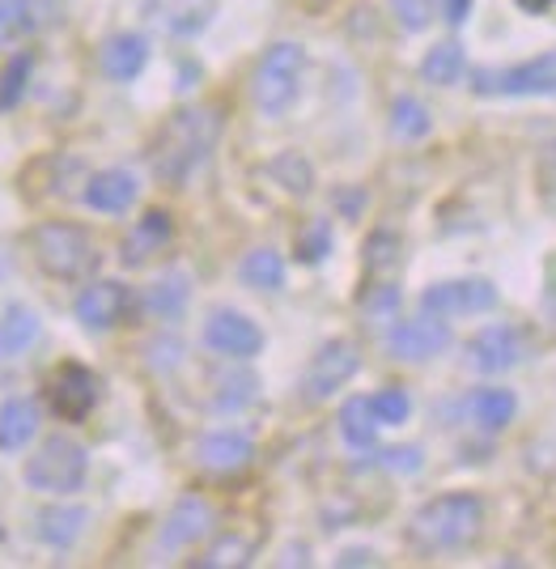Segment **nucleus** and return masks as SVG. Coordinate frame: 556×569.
I'll return each mask as SVG.
<instances>
[{
  "label": "nucleus",
  "mask_w": 556,
  "mask_h": 569,
  "mask_svg": "<svg viewBox=\"0 0 556 569\" xmlns=\"http://www.w3.org/2000/svg\"><path fill=\"white\" fill-rule=\"evenodd\" d=\"M251 557H255V548L251 540H239V536H225L209 557H204V566H251Z\"/></svg>",
  "instance_id": "36"
},
{
  "label": "nucleus",
  "mask_w": 556,
  "mask_h": 569,
  "mask_svg": "<svg viewBox=\"0 0 556 569\" xmlns=\"http://www.w3.org/2000/svg\"><path fill=\"white\" fill-rule=\"evenodd\" d=\"M362 307L370 319H383V315H391V310L400 307V289L395 284H370L362 293Z\"/></svg>",
  "instance_id": "37"
},
{
  "label": "nucleus",
  "mask_w": 556,
  "mask_h": 569,
  "mask_svg": "<svg viewBox=\"0 0 556 569\" xmlns=\"http://www.w3.org/2000/svg\"><path fill=\"white\" fill-rule=\"evenodd\" d=\"M272 179H281V188H290L293 196H306L311 183H315L311 162H306L302 153H281V158L272 162Z\"/></svg>",
  "instance_id": "30"
},
{
  "label": "nucleus",
  "mask_w": 556,
  "mask_h": 569,
  "mask_svg": "<svg viewBox=\"0 0 556 569\" xmlns=\"http://www.w3.org/2000/svg\"><path fill=\"white\" fill-rule=\"evenodd\" d=\"M340 433H344V442H348L353 451H370V447H374V438H378V417H374V408H370L365 396L344 400V408H340Z\"/></svg>",
  "instance_id": "21"
},
{
  "label": "nucleus",
  "mask_w": 556,
  "mask_h": 569,
  "mask_svg": "<svg viewBox=\"0 0 556 569\" xmlns=\"http://www.w3.org/2000/svg\"><path fill=\"white\" fill-rule=\"evenodd\" d=\"M73 310H77V323H81V328L107 332V328L120 323L123 310H128V289H123L120 281H98L77 298Z\"/></svg>",
  "instance_id": "13"
},
{
  "label": "nucleus",
  "mask_w": 556,
  "mask_h": 569,
  "mask_svg": "<svg viewBox=\"0 0 556 569\" xmlns=\"http://www.w3.org/2000/svg\"><path fill=\"white\" fill-rule=\"evenodd\" d=\"M467 353H472V366H476V370L502 375V370H514V366L527 357V340H523L518 328H509V323H493V328H484V332L472 336Z\"/></svg>",
  "instance_id": "11"
},
{
  "label": "nucleus",
  "mask_w": 556,
  "mask_h": 569,
  "mask_svg": "<svg viewBox=\"0 0 556 569\" xmlns=\"http://www.w3.org/2000/svg\"><path fill=\"white\" fill-rule=\"evenodd\" d=\"M370 408H374L378 426H404V421H408V412H412V400L400 391V387H387V391L370 396Z\"/></svg>",
  "instance_id": "32"
},
{
  "label": "nucleus",
  "mask_w": 556,
  "mask_h": 569,
  "mask_svg": "<svg viewBox=\"0 0 556 569\" xmlns=\"http://www.w3.org/2000/svg\"><path fill=\"white\" fill-rule=\"evenodd\" d=\"M497 307V284L484 277H467V281H437L421 293V310L437 315V319H459V315H484Z\"/></svg>",
  "instance_id": "7"
},
{
  "label": "nucleus",
  "mask_w": 556,
  "mask_h": 569,
  "mask_svg": "<svg viewBox=\"0 0 556 569\" xmlns=\"http://www.w3.org/2000/svg\"><path fill=\"white\" fill-rule=\"evenodd\" d=\"M518 9H527V13H548L556 0H514Z\"/></svg>",
  "instance_id": "41"
},
{
  "label": "nucleus",
  "mask_w": 556,
  "mask_h": 569,
  "mask_svg": "<svg viewBox=\"0 0 556 569\" xmlns=\"http://www.w3.org/2000/svg\"><path fill=\"white\" fill-rule=\"evenodd\" d=\"M476 94H506V98H548L556 94V51H544L527 64L514 69H476L472 72Z\"/></svg>",
  "instance_id": "6"
},
{
  "label": "nucleus",
  "mask_w": 556,
  "mask_h": 569,
  "mask_svg": "<svg viewBox=\"0 0 556 569\" xmlns=\"http://www.w3.org/2000/svg\"><path fill=\"white\" fill-rule=\"evenodd\" d=\"M362 370V353H357V345L353 340H327L315 357H311V366H306V400H327V396H336L344 382L353 379Z\"/></svg>",
  "instance_id": "8"
},
{
  "label": "nucleus",
  "mask_w": 556,
  "mask_h": 569,
  "mask_svg": "<svg viewBox=\"0 0 556 569\" xmlns=\"http://www.w3.org/2000/svg\"><path fill=\"white\" fill-rule=\"evenodd\" d=\"M251 455H255V447H251V438H242V433H204L200 438V447H195V459L209 468V472H242L246 463H251Z\"/></svg>",
  "instance_id": "16"
},
{
  "label": "nucleus",
  "mask_w": 556,
  "mask_h": 569,
  "mask_svg": "<svg viewBox=\"0 0 556 569\" xmlns=\"http://www.w3.org/2000/svg\"><path fill=\"white\" fill-rule=\"evenodd\" d=\"M39 340V315L26 307H9L0 319V361L26 353Z\"/></svg>",
  "instance_id": "22"
},
{
  "label": "nucleus",
  "mask_w": 556,
  "mask_h": 569,
  "mask_svg": "<svg viewBox=\"0 0 556 569\" xmlns=\"http://www.w3.org/2000/svg\"><path fill=\"white\" fill-rule=\"evenodd\" d=\"M239 277H242V284L272 293V289L285 284V260H281L272 247H260V251H251V256L239 263Z\"/></svg>",
  "instance_id": "25"
},
{
  "label": "nucleus",
  "mask_w": 556,
  "mask_h": 569,
  "mask_svg": "<svg viewBox=\"0 0 556 569\" xmlns=\"http://www.w3.org/2000/svg\"><path fill=\"white\" fill-rule=\"evenodd\" d=\"M213 9H218V0H149V18L179 39L200 34L213 22Z\"/></svg>",
  "instance_id": "14"
},
{
  "label": "nucleus",
  "mask_w": 556,
  "mask_h": 569,
  "mask_svg": "<svg viewBox=\"0 0 556 569\" xmlns=\"http://www.w3.org/2000/svg\"><path fill=\"white\" fill-rule=\"evenodd\" d=\"M514 412H518V400H514V391H506V387H484V391L472 396V417L484 429H506L514 421Z\"/></svg>",
  "instance_id": "24"
},
{
  "label": "nucleus",
  "mask_w": 556,
  "mask_h": 569,
  "mask_svg": "<svg viewBox=\"0 0 556 569\" xmlns=\"http://www.w3.org/2000/svg\"><path fill=\"white\" fill-rule=\"evenodd\" d=\"M221 141V111L218 107H183L162 123L149 149V167L166 188H183L195 170L213 158Z\"/></svg>",
  "instance_id": "1"
},
{
  "label": "nucleus",
  "mask_w": 556,
  "mask_h": 569,
  "mask_svg": "<svg viewBox=\"0 0 556 569\" xmlns=\"http://www.w3.org/2000/svg\"><path fill=\"white\" fill-rule=\"evenodd\" d=\"M26 77H30V56H13L4 72H0V111H9V107H18V98L26 94Z\"/></svg>",
  "instance_id": "31"
},
{
  "label": "nucleus",
  "mask_w": 556,
  "mask_h": 569,
  "mask_svg": "<svg viewBox=\"0 0 556 569\" xmlns=\"http://www.w3.org/2000/svg\"><path fill=\"white\" fill-rule=\"evenodd\" d=\"M421 77L429 81V86H455L463 77V48L455 39H446V43H437L429 48V56L421 60Z\"/></svg>",
  "instance_id": "26"
},
{
  "label": "nucleus",
  "mask_w": 556,
  "mask_h": 569,
  "mask_svg": "<svg viewBox=\"0 0 556 569\" xmlns=\"http://www.w3.org/2000/svg\"><path fill=\"white\" fill-rule=\"evenodd\" d=\"M213 527V510H209V501L200 498H183L174 510H170L166 527H162V548H188L195 545L204 531Z\"/></svg>",
  "instance_id": "18"
},
{
  "label": "nucleus",
  "mask_w": 556,
  "mask_h": 569,
  "mask_svg": "<svg viewBox=\"0 0 556 569\" xmlns=\"http://www.w3.org/2000/svg\"><path fill=\"white\" fill-rule=\"evenodd\" d=\"M302 72H306V51L297 43H276V48L264 51L260 69H255V81H251V98L264 116H285L293 107V98L302 90Z\"/></svg>",
  "instance_id": "3"
},
{
  "label": "nucleus",
  "mask_w": 556,
  "mask_h": 569,
  "mask_svg": "<svg viewBox=\"0 0 556 569\" xmlns=\"http://www.w3.org/2000/svg\"><path fill=\"white\" fill-rule=\"evenodd\" d=\"M204 345L221 357H255L264 349V332L239 310H218L204 323Z\"/></svg>",
  "instance_id": "12"
},
{
  "label": "nucleus",
  "mask_w": 556,
  "mask_h": 569,
  "mask_svg": "<svg viewBox=\"0 0 556 569\" xmlns=\"http://www.w3.org/2000/svg\"><path fill=\"white\" fill-rule=\"evenodd\" d=\"M34 260L43 272L60 277V281H77L85 277L98 263L94 242L81 226H69V221H48L34 230Z\"/></svg>",
  "instance_id": "4"
},
{
  "label": "nucleus",
  "mask_w": 556,
  "mask_h": 569,
  "mask_svg": "<svg viewBox=\"0 0 556 569\" xmlns=\"http://www.w3.org/2000/svg\"><path fill=\"white\" fill-rule=\"evenodd\" d=\"M484 531V501L472 493H442L425 501L408 522V545L421 552H459Z\"/></svg>",
  "instance_id": "2"
},
{
  "label": "nucleus",
  "mask_w": 556,
  "mask_h": 569,
  "mask_svg": "<svg viewBox=\"0 0 556 569\" xmlns=\"http://www.w3.org/2000/svg\"><path fill=\"white\" fill-rule=\"evenodd\" d=\"M137 191H141V183L128 170H102L85 183V204L98 213H123L137 204Z\"/></svg>",
  "instance_id": "17"
},
{
  "label": "nucleus",
  "mask_w": 556,
  "mask_h": 569,
  "mask_svg": "<svg viewBox=\"0 0 556 569\" xmlns=\"http://www.w3.org/2000/svg\"><path fill=\"white\" fill-rule=\"evenodd\" d=\"M188 298H192L188 277H183V272H170V277H162L158 284H149L145 310L149 315H158V319H174V315H183Z\"/></svg>",
  "instance_id": "23"
},
{
  "label": "nucleus",
  "mask_w": 556,
  "mask_h": 569,
  "mask_svg": "<svg viewBox=\"0 0 556 569\" xmlns=\"http://www.w3.org/2000/svg\"><path fill=\"white\" fill-rule=\"evenodd\" d=\"M383 463L395 468V472H416L421 468V451L416 447H395V451H383Z\"/></svg>",
  "instance_id": "38"
},
{
  "label": "nucleus",
  "mask_w": 556,
  "mask_h": 569,
  "mask_svg": "<svg viewBox=\"0 0 556 569\" xmlns=\"http://www.w3.org/2000/svg\"><path fill=\"white\" fill-rule=\"evenodd\" d=\"M81 480H85V451L77 447L73 438H51L26 463V485L39 489V493H51V498L77 493Z\"/></svg>",
  "instance_id": "5"
},
{
  "label": "nucleus",
  "mask_w": 556,
  "mask_h": 569,
  "mask_svg": "<svg viewBox=\"0 0 556 569\" xmlns=\"http://www.w3.org/2000/svg\"><path fill=\"white\" fill-rule=\"evenodd\" d=\"M81 527H85V510H77V506H64V510H48V515H39V536L55 548L73 545L77 536H81Z\"/></svg>",
  "instance_id": "27"
},
{
  "label": "nucleus",
  "mask_w": 556,
  "mask_h": 569,
  "mask_svg": "<svg viewBox=\"0 0 556 569\" xmlns=\"http://www.w3.org/2000/svg\"><path fill=\"white\" fill-rule=\"evenodd\" d=\"M327 251H332V230H327V221L306 226V234L297 238V260L319 263V260H327Z\"/></svg>",
  "instance_id": "34"
},
{
  "label": "nucleus",
  "mask_w": 556,
  "mask_h": 569,
  "mask_svg": "<svg viewBox=\"0 0 556 569\" xmlns=\"http://www.w3.org/2000/svg\"><path fill=\"white\" fill-rule=\"evenodd\" d=\"M302 4H315V9H319V4H327V0H302Z\"/></svg>",
  "instance_id": "42"
},
{
  "label": "nucleus",
  "mask_w": 556,
  "mask_h": 569,
  "mask_svg": "<svg viewBox=\"0 0 556 569\" xmlns=\"http://www.w3.org/2000/svg\"><path fill=\"white\" fill-rule=\"evenodd\" d=\"M170 234H174V226H170V213H162V209H149L137 226H132V234L123 238L120 247V260L128 263V268H141V263H149L162 247L170 242Z\"/></svg>",
  "instance_id": "15"
},
{
  "label": "nucleus",
  "mask_w": 556,
  "mask_h": 569,
  "mask_svg": "<svg viewBox=\"0 0 556 569\" xmlns=\"http://www.w3.org/2000/svg\"><path fill=\"white\" fill-rule=\"evenodd\" d=\"M391 128H395V137H404V141H421V137L434 128V119H429V111H425L416 98H395V102H391Z\"/></svg>",
  "instance_id": "28"
},
{
  "label": "nucleus",
  "mask_w": 556,
  "mask_h": 569,
  "mask_svg": "<svg viewBox=\"0 0 556 569\" xmlns=\"http://www.w3.org/2000/svg\"><path fill=\"white\" fill-rule=\"evenodd\" d=\"M400 263V234L378 230L365 238V272L370 277H391V268Z\"/></svg>",
  "instance_id": "29"
},
{
  "label": "nucleus",
  "mask_w": 556,
  "mask_h": 569,
  "mask_svg": "<svg viewBox=\"0 0 556 569\" xmlns=\"http://www.w3.org/2000/svg\"><path fill=\"white\" fill-rule=\"evenodd\" d=\"M446 345H451V328H446V319H437V315L404 319V323H395V332L387 336V349L400 357V361H429V357H437Z\"/></svg>",
  "instance_id": "10"
},
{
  "label": "nucleus",
  "mask_w": 556,
  "mask_h": 569,
  "mask_svg": "<svg viewBox=\"0 0 556 569\" xmlns=\"http://www.w3.org/2000/svg\"><path fill=\"white\" fill-rule=\"evenodd\" d=\"M48 400H51V412H55V417H64V421H81V417L98 403L94 370H85L81 361H64V366L55 370V379H51Z\"/></svg>",
  "instance_id": "9"
},
{
  "label": "nucleus",
  "mask_w": 556,
  "mask_h": 569,
  "mask_svg": "<svg viewBox=\"0 0 556 569\" xmlns=\"http://www.w3.org/2000/svg\"><path fill=\"white\" fill-rule=\"evenodd\" d=\"M149 60V43L141 34H115V39H107V48H102V72L111 77V81H132V77H141Z\"/></svg>",
  "instance_id": "20"
},
{
  "label": "nucleus",
  "mask_w": 556,
  "mask_h": 569,
  "mask_svg": "<svg viewBox=\"0 0 556 569\" xmlns=\"http://www.w3.org/2000/svg\"><path fill=\"white\" fill-rule=\"evenodd\" d=\"M30 30V4L26 0H0V48Z\"/></svg>",
  "instance_id": "33"
},
{
  "label": "nucleus",
  "mask_w": 556,
  "mask_h": 569,
  "mask_svg": "<svg viewBox=\"0 0 556 569\" xmlns=\"http://www.w3.org/2000/svg\"><path fill=\"white\" fill-rule=\"evenodd\" d=\"M34 433H39V403L26 396L0 403V451H22Z\"/></svg>",
  "instance_id": "19"
},
{
  "label": "nucleus",
  "mask_w": 556,
  "mask_h": 569,
  "mask_svg": "<svg viewBox=\"0 0 556 569\" xmlns=\"http://www.w3.org/2000/svg\"><path fill=\"white\" fill-rule=\"evenodd\" d=\"M437 4H442V18L451 26H463L472 13V0H437Z\"/></svg>",
  "instance_id": "39"
},
{
  "label": "nucleus",
  "mask_w": 556,
  "mask_h": 569,
  "mask_svg": "<svg viewBox=\"0 0 556 569\" xmlns=\"http://www.w3.org/2000/svg\"><path fill=\"white\" fill-rule=\"evenodd\" d=\"M434 9L437 0H391V13L400 18L404 30H425V26L434 22Z\"/></svg>",
  "instance_id": "35"
},
{
  "label": "nucleus",
  "mask_w": 556,
  "mask_h": 569,
  "mask_svg": "<svg viewBox=\"0 0 556 569\" xmlns=\"http://www.w3.org/2000/svg\"><path fill=\"white\" fill-rule=\"evenodd\" d=\"M374 561V552L370 548H348L344 557H340V566H370Z\"/></svg>",
  "instance_id": "40"
}]
</instances>
